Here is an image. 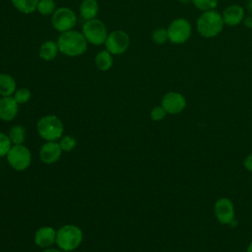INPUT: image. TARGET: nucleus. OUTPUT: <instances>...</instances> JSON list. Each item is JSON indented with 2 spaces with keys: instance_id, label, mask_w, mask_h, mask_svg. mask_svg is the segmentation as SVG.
<instances>
[{
  "instance_id": "412c9836",
  "label": "nucleus",
  "mask_w": 252,
  "mask_h": 252,
  "mask_svg": "<svg viewBox=\"0 0 252 252\" xmlns=\"http://www.w3.org/2000/svg\"><path fill=\"white\" fill-rule=\"evenodd\" d=\"M12 145H22L26 140V129L21 125L13 126L8 133Z\"/></svg>"
},
{
  "instance_id": "aec40b11",
  "label": "nucleus",
  "mask_w": 252,
  "mask_h": 252,
  "mask_svg": "<svg viewBox=\"0 0 252 252\" xmlns=\"http://www.w3.org/2000/svg\"><path fill=\"white\" fill-rule=\"evenodd\" d=\"M39 0H11L16 10L23 14H32L36 11Z\"/></svg>"
},
{
  "instance_id": "1a4fd4ad",
  "label": "nucleus",
  "mask_w": 252,
  "mask_h": 252,
  "mask_svg": "<svg viewBox=\"0 0 252 252\" xmlns=\"http://www.w3.org/2000/svg\"><path fill=\"white\" fill-rule=\"evenodd\" d=\"M104 45L105 49L112 55H121L125 53L130 46V36L122 30L113 31L108 32Z\"/></svg>"
},
{
  "instance_id": "dca6fc26",
  "label": "nucleus",
  "mask_w": 252,
  "mask_h": 252,
  "mask_svg": "<svg viewBox=\"0 0 252 252\" xmlns=\"http://www.w3.org/2000/svg\"><path fill=\"white\" fill-rule=\"evenodd\" d=\"M80 16L85 20L95 19L99 12V5L96 0H83L79 8Z\"/></svg>"
},
{
  "instance_id": "7ed1b4c3",
  "label": "nucleus",
  "mask_w": 252,
  "mask_h": 252,
  "mask_svg": "<svg viewBox=\"0 0 252 252\" xmlns=\"http://www.w3.org/2000/svg\"><path fill=\"white\" fill-rule=\"evenodd\" d=\"M38 135L46 142H57L64 132L63 122L59 117L47 114L39 118L36 123Z\"/></svg>"
},
{
  "instance_id": "0eeeda50",
  "label": "nucleus",
  "mask_w": 252,
  "mask_h": 252,
  "mask_svg": "<svg viewBox=\"0 0 252 252\" xmlns=\"http://www.w3.org/2000/svg\"><path fill=\"white\" fill-rule=\"evenodd\" d=\"M166 30L168 40L173 44L185 43L192 33L191 24L184 18H177L173 20Z\"/></svg>"
},
{
  "instance_id": "39448f33",
  "label": "nucleus",
  "mask_w": 252,
  "mask_h": 252,
  "mask_svg": "<svg viewBox=\"0 0 252 252\" xmlns=\"http://www.w3.org/2000/svg\"><path fill=\"white\" fill-rule=\"evenodd\" d=\"M82 33L87 39L88 43L93 45L104 44L108 35L107 28L105 24L98 19H93L86 21L82 27Z\"/></svg>"
},
{
  "instance_id": "6ab92c4d",
  "label": "nucleus",
  "mask_w": 252,
  "mask_h": 252,
  "mask_svg": "<svg viewBox=\"0 0 252 252\" xmlns=\"http://www.w3.org/2000/svg\"><path fill=\"white\" fill-rule=\"evenodd\" d=\"M94 64L99 71L105 72L110 70L113 65L112 54L106 49L98 51L94 56Z\"/></svg>"
},
{
  "instance_id": "9d476101",
  "label": "nucleus",
  "mask_w": 252,
  "mask_h": 252,
  "mask_svg": "<svg viewBox=\"0 0 252 252\" xmlns=\"http://www.w3.org/2000/svg\"><path fill=\"white\" fill-rule=\"evenodd\" d=\"M215 216L221 224H230L234 220L235 210L233 203L228 198H220L215 203Z\"/></svg>"
},
{
  "instance_id": "f03ea898",
  "label": "nucleus",
  "mask_w": 252,
  "mask_h": 252,
  "mask_svg": "<svg viewBox=\"0 0 252 252\" xmlns=\"http://www.w3.org/2000/svg\"><path fill=\"white\" fill-rule=\"evenodd\" d=\"M197 32L205 38H212L220 33L224 23L222 16L216 10L203 12L197 19Z\"/></svg>"
},
{
  "instance_id": "423d86ee",
  "label": "nucleus",
  "mask_w": 252,
  "mask_h": 252,
  "mask_svg": "<svg viewBox=\"0 0 252 252\" xmlns=\"http://www.w3.org/2000/svg\"><path fill=\"white\" fill-rule=\"evenodd\" d=\"M6 158L13 169L17 171H24L31 165L32 153L23 144L13 145L9 150Z\"/></svg>"
},
{
  "instance_id": "c756f323",
  "label": "nucleus",
  "mask_w": 252,
  "mask_h": 252,
  "mask_svg": "<svg viewBox=\"0 0 252 252\" xmlns=\"http://www.w3.org/2000/svg\"><path fill=\"white\" fill-rule=\"evenodd\" d=\"M242 23L244 24L245 27H247V28H249V29H252V17H250V16L245 17Z\"/></svg>"
},
{
  "instance_id": "6e6552de",
  "label": "nucleus",
  "mask_w": 252,
  "mask_h": 252,
  "mask_svg": "<svg viewBox=\"0 0 252 252\" xmlns=\"http://www.w3.org/2000/svg\"><path fill=\"white\" fill-rule=\"evenodd\" d=\"M77 16L69 7H59L51 15V25L58 32H64L76 26Z\"/></svg>"
},
{
  "instance_id": "4be33fe9",
  "label": "nucleus",
  "mask_w": 252,
  "mask_h": 252,
  "mask_svg": "<svg viewBox=\"0 0 252 252\" xmlns=\"http://www.w3.org/2000/svg\"><path fill=\"white\" fill-rule=\"evenodd\" d=\"M56 9L54 0H39L36 11L42 16H49L52 15Z\"/></svg>"
},
{
  "instance_id": "473e14b6",
  "label": "nucleus",
  "mask_w": 252,
  "mask_h": 252,
  "mask_svg": "<svg viewBox=\"0 0 252 252\" xmlns=\"http://www.w3.org/2000/svg\"><path fill=\"white\" fill-rule=\"evenodd\" d=\"M180 3H184V4H186V3H188V2H190L191 0H178Z\"/></svg>"
},
{
  "instance_id": "20e7f679",
  "label": "nucleus",
  "mask_w": 252,
  "mask_h": 252,
  "mask_svg": "<svg viewBox=\"0 0 252 252\" xmlns=\"http://www.w3.org/2000/svg\"><path fill=\"white\" fill-rule=\"evenodd\" d=\"M83 241V231L75 224H64L56 232L55 243L63 251H73Z\"/></svg>"
},
{
  "instance_id": "4468645a",
  "label": "nucleus",
  "mask_w": 252,
  "mask_h": 252,
  "mask_svg": "<svg viewBox=\"0 0 252 252\" xmlns=\"http://www.w3.org/2000/svg\"><path fill=\"white\" fill-rule=\"evenodd\" d=\"M19 103L15 100L13 95L1 96L0 98V120L12 121L16 118L19 112Z\"/></svg>"
},
{
  "instance_id": "5701e85b",
  "label": "nucleus",
  "mask_w": 252,
  "mask_h": 252,
  "mask_svg": "<svg viewBox=\"0 0 252 252\" xmlns=\"http://www.w3.org/2000/svg\"><path fill=\"white\" fill-rule=\"evenodd\" d=\"M152 40L156 44H163L168 40V35H167V30L164 28H158L154 30L152 32Z\"/></svg>"
},
{
  "instance_id": "9b49d317",
  "label": "nucleus",
  "mask_w": 252,
  "mask_h": 252,
  "mask_svg": "<svg viewBox=\"0 0 252 252\" xmlns=\"http://www.w3.org/2000/svg\"><path fill=\"white\" fill-rule=\"evenodd\" d=\"M161 106L166 113L178 114L184 110L186 106V98L178 92H168L161 98Z\"/></svg>"
},
{
  "instance_id": "f3484780",
  "label": "nucleus",
  "mask_w": 252,
  "mask_h": 252,
  "mask_svg": "<svg viewBox=\"0 0 252 252\" xmlns=\"http://www.w3.org/2000/svg\"><path fill=\"white\" fill-rule=\"evenodd\" d=\"M17 90V83L13 76L0 73V96H11Z\"/></svg>"
},
{
  "instance_id": "393cba45",
  "label": "nucleus",
  "mask_w": 252,
  "mask_h": 252,
  "mask_svg": "<svg viewBox=\"0 0 252 252\" xmlns=\"http://www.w3.org/2000/svg\"><path fill=\"white\" fill-rule=\"evenodd\" d=\"M191 2L197 9L203 12L215 10L218 6V0H191Z\"/></svg>"
},
{
  "instance_id": "2eb2a0df",
  "label": "nucleus",
  "mask_w": 252,
  "mask_h": 252,
  "mask_svg": "<svg viewBox=\"0 0 252 252\" xmlns=\"http://www.w3.org/2000/svg\"><path fill=\"white\" fill-rule=\"evenodd\" d=\"M56 232L51 226H41L34 234V243L40 248L51 247L56 241Z\"/></svg>"
},
{
  "instance_id": "bb28decb",
  "label": "nucleus",
  "mask_w": 252,
  "mask_h": 252,
  "mask_svg": "<svg viewBox=\"0 0 252 252\" xmlns=\"http://www.w3.org/2000/svg\"><path fill=\"white\" fill-rule=\"evenodd\" d=\"M12 146L13 145L8 135L4 134L3 132H0V158L6 157Z\"/></svg>"
},
{
  "instance_id": "7c9ffc66",
  "label": "nucleus",
  "mask_w": 252,
  "mask_h": 252,
  "mask_svg": "<svg viewBox=\"0 0 252 252\" xmlns=\"http://www.w3.org/2000/svg\"><path fill=\"white\" fill-rule=\"evenodd\" d=\"M41 252H61V251L59 249H56V248L48 247V248H44Z\"/></svg>"
},
{
  "instance_id": "f257e3e1",
  "label": "nucleus",
  "mask_w": 252,
  "mask_h": 252,
  "mask_svg": "<svg viewBox=\"0 0 252 252\" xmlns=\"http://www.w3.org/2000/svg\"><path fill=\"white\" fill-rule=\"evenodd\" d=\"M59 52L69 57H77L84 54L88 48V41L82 32L70 30L61 32L56 40Z\"/></svg>"
},
{
  "instance_id": "cd10ccee",
  "label": "nucleus",
  "mask_w": 252,
  "mask_h": 252,
  "mask_svg": "<svg viewBox=\"0 0 252 252\" xmlns=\"http://www.w3.org/2000/svg\"><path fill=\"white\" fill-rule=\"evenodd\" d=\"M166 115V111L164 110V108L161 105H158L155 106L150 113V116L152 118V120L154 121H160L162 120Z\"/></svg>"
},
{
  "instance_id": "f8f14e48",
  "label": "nucleus",
  "mask_w": 252,
  "mask_h": 252,
  "mask_svg": "<svg viewBox=\"0 0 252 252\" xmlns=\"http://www.w3.org/2000/svg\"><path fill=\"white\" fill-rule=\"evenodd\" d=\"M221 16L224 25L228 27H235L243 22L245 18V11L241 5L231 4L223 10Z\"/></svg>"
},
{
  "instance_id": "b1692460",
  "label": "nucleus",
  "mask_w": 252,
  "mask_h": 252,
  "mask_svg": "<svg viewBox=\"0 0 252 252\" xmlns=\"http://www.w3.org/2000/svg\"><path fill=\"white\" fill-rule=\"evenodd\" d=\"M32 94L31 91L27 88H19L16 90V92L13 94V97L19 104H24L27 103L31 99Z\"/></svg>"
},
{
  "instance_id": "ddd939ff",
  "label": "nucleus",
  "mask_w": 252,
  "mask_h": 252,
  "mask_svg": "<svg viewBox=\"0 0 252 252\" xmlns=\"http://www.w3.org/2000/svg\"><path fill=\"white\" fill-rule=\"evenodd\" d=\"M62 154V150L58 142H46L39 150V158L43 163L52 164L58 161Z\"/></svg>"
},
{
  "instance_id": "a878e982",
  "label": "nucleus",
  "mask_w": 252,
  "mask_h": 252,
  "mask_svg": "<svg viewBox=\"0 0 252 252\" xmlns=\"http://www.w3.org/2000/svg\"><path fill=\"white\" fill-rule=\"evenodd\" d=\"M59 146L62 150V152H71L76 147V139L71 135H65L62 136L59 139Z\"/></svg>"
},
{
  "instance_id": "2f4dec72",
  "label": "nucleus",
  "mask_w": 252,
  "mask_h": 252,
  "mask_svg": "<svg viewBox=\"0 0 252 252\" xmlns=\"http://www.w3.org/2000/svg\"><path fill=\"white\" fill-rule=\"evenodd\" d=\"M246 252H252V241L249 243V245H248V247H247Z\"/></svg>"
},
{
  "instance_id": "a211bd4d",
  "label": "nucleus",
  "mask_w": 252,
  "mask_h": 252,
  "mask_svg": "<svg viewBox=\"0 0 252 252\" xmlns=\"http://www.w3.org/2000/svg\"><path fill=\"white\" fill-rule=\"evenodd\" d=\"M58 52H59V48H58L57 42L53 40L44 41L38 49V55L44 61L53 60L57 56Z\"/></svg>"
},
{
  "instance_id": "c85d7f7f",
  "label": "nucleus",
  "mask_w": 252,
  "mask_h": 252,
  "mask_svg": "<svg viewBox=\"0 0 252 252\" xmlns=\"http://www.w3.org/2000/svg\"><path fill=\"white\" fill-rule=\"evenodd\" d=\"M243 164H244V167H245L248 171L252 172V153L249 154V155L245 158V159H244V161H243Z\"/></svg>"
}]
</instances>
